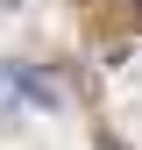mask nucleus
<instances>
[{
	"label": "nucleus",
	"instance_id": "f257e3e1",
	"mask_svg": "<svg viewBox=\"0 0 142 150\" xmlns=\"http://www.w3.org/2000/svg\"><path fill=\"white\" fill-rule=\"evenodd\" d=\"M29 115V86H22V64H0V122H22Z\"/></svg>",
	"mask_w": 142,
	"mask_h": 150
},
{
	"label": "nucleus",
	"instance_id": "f03ea898",
	"mask_svg": "<svg viewBox=\"0 0 142 150\" xmlns=\"http://www.w3.org/2000/svg\"><path fill=\"white\" fill-rule=\"evenodd\" d=\"M22 86H29V107H64V86L50 79V71H36V64H22Z\"/></svg>",
	"mask_w": 142,
	"mask_h": 150
},
{
	"label": "nucleus",
	"instance_id": "7ed1b4c3",
	"mask_svg": "<svg viewBox=\"0 0 142 150\" xmlns=\"http://www.w3.org/2000/svg\"><path fill=\"white\" fill-rule=\"evenodd\" d=\"M100 150H128V143H114V136H100Z\"/></svg>",
	"mask_w": 142,
	"mask_h": 150
},
{
	"label": "nucleus",
	"instance_id": "20e7f679",
	"mask_svg": "<svg viewBox=\"0 0 142 150\" xmlns=\"http://www.w3.org/2000/svg\"><path fill=\"white\" fill-rule=\"evenodd\" d=\"M135 14H142V0H135Z\"/></svg>",
	"mask_w": 142,
	"mask_h": 150
}]
</instances>
